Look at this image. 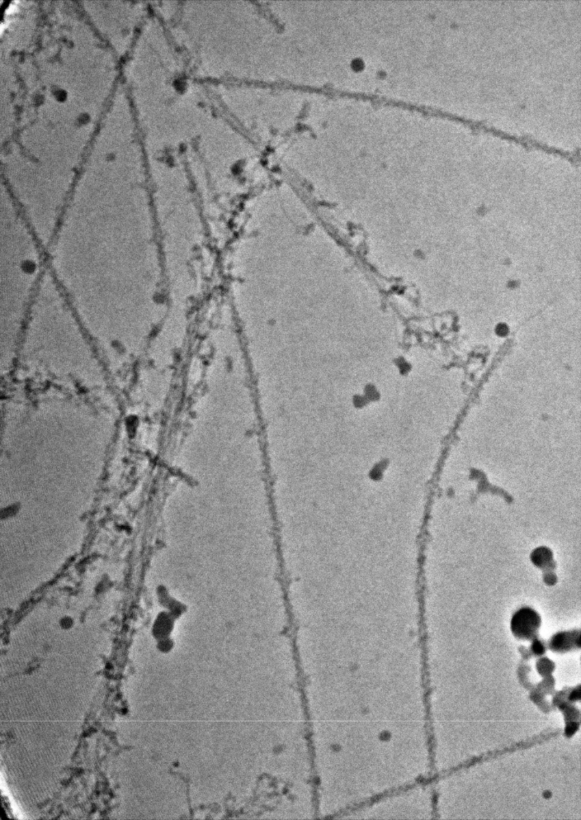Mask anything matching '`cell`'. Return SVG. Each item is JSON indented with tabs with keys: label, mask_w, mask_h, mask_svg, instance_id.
<instances>
[{
	"label": "cell",
	"mask_w": 581,
	"mask_h": 820,
	"mask_svg": "<svg viewBox=\"0 0 581 820\" xmlns=\"http://www.w3.org/2000/svg\"><path fill=\"white\" fill-rule=\"evenodd\" d=\"M539 623V617L534 611L524 609L514 616L513 632L521 637H529L535 633Z\"/></svg>",
	"instance_id": "6da1fadb"
}]
</instances>
